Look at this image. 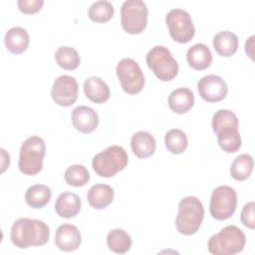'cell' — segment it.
Here are the masks:
<instances>
[{
  "mask_svg": "<svg viewBox=\"0 0 255 255\" xmlns=\"http://www.w3.org/2000/svg\"><path fill=\"white\" fill-rule=\"evenodd\" d=\"M212 44L218 55L230 57L237 51L238 38L233 32L227 30L220 31L213 37Z\"/></svg>",
  "mask_w": 255,
  "mask_h": 255,
  "instance_id": "603a6c76",
  "label": "cell"
},
{
  "mask_svg": "<svg viewBox=\"0 0 255 255\" xmlns=\"http://www.w3.org/2000/svg\"><path fill=\"white\" fill-rule=\"evenodd\" d=\"M1 155H2V168H1V172H4L5 169L7 168L5 161L8 164H10V156H9V154L6 152V150L4 148H1Z\"/></svg>",
  "mask_w": 255,
  "mask_h": 255,
  "instance_id": "836d02e7",
  "label": "cell"
},
{
  "mask_svg": "<svg viewBox=\"0 0 255 255\" xmlns=\"http://www.w3.org/2000/svg\"><path fill=\"white\" fill-rule=\"evenodd\" d=\"M107 244L111 251L118 254H124L130 249L132 241L127 231L116 228L109 232L107 236Z\"/></svg>",
  "mask_w": 255,
  "mask_h": 255,
  "instance_id": "d4e9b609",
  "label": "cell"
},
{
  "mask_svg": "<svg viewBox=\"0 0 255 255\" xmlns=\"http://www.w3.org/2000/svg\"><path fill=\"white\" fill-rule=\"evenodd\" d=\"M145 61L147 67L160 81H171L178 74L177 61L164 46H154L151 48L146 54Z\"/></svg>",
  "mask_w": 255,
  "mask_h": 255,
  "instance_id": "8992f818",
  "label": "cell"
},
{
  "mask_svg": "<svg viewBox=\"0 0 255 255\" xmlns=\"http://www.w3.org/2000/svg\"><path fill=\"white\" fill-rule=\"evenodd\" d=\"M128 162V156L124 147L111 145L93 157L92 165L95 172L102 177H113L122 171Z\"/></svg>",
  "mask_w": 255,
  "mask_h": 255,
  "instance_id": "5b68a950",
  "label": "cell"
},
{
  "mask_svg": "<svg viewBox=\"0 0 255 255\" xmlns=\"http://www.w3.org/2000/svg\"><path fill=\"white\" fill-rule=\"evenodd\" d=\"M52 196V191L45 184H35L30 186L25 194L26 203L32 208L39 209L46 206Z\"/></svg>",
  "mask_w": 255,
  "mask_h": 255,
  "instance_id": "cb8c5ba5",
  "label": "cell"
},
{
  "mask_svg": "<svg viewBox=\"0 0 255 255\" xmlns=\"http://www.w3.org/2000/svg\"><path fill=\"white\" fill-rule=\"evenodd\" d=\"M84 92L86 97L96 104H103L107 102L111 95L110 88L107 83L96 76L89 77L85 80Z\"/></svg>",
  "mask_w": 255,
  "mask_h": 255,
  "instance_id": "2e32d148",
  "label": "cell"
},
{
  "mask_svg": "<svg viewBox=\"0 0 255 255\" xmlns=\"http://www.w3.org/2000/svg\"><path fill=\"white\" fill-rule=\"evenodd\" d=\"M19 10L24 14H34L41 10L44 0H18Z\"/></svg>",
  "mask_w": 255,
  "mask_h": 255,
  "instance_id": "d6a6232c",
  "label": "cell"
},
{
  "mask_svg": "<svg viewBox=\"0 0 255 255\" xmlns=\"http://www.w3.org/2000/svg\"><path fill=\"white\" fill-rule=\"evenodd\" d=\"M219 146L228 153H234L241 147V136L238 131V127H225L218 129L216 132Z\"/></svg>",
  "mask_w": 255,
  "mask_h": 255,
  "instance_id": "7402d4cb",
  "label": "cell"
},
{
  "mask_svg": "<svg viewBox=\"0 0 255 255\" xmlns=\"http://www.w3.org/2000/svg\"><path fill=\"white\" fill-rule=\"evenodd\" d=\"M122 89L129 95L139 93L144 86V76L139 65L130 58L121 60L116 68Z\"/></svg>",
  "mask_w": 255,
  "mask_h": 255,
  "instance_id": "30bf717a",
  "label": "cell"
},
{
  "mask_svg": "<svg viewBox=\"0 0 255 255\" xmlns=\"http://www.w3.org/2000/svg\"><path fill=\"white\" fill-rule=\"evenodd\" d=\"M78 82L74 77L62 75L58 77L51 89L53 101L61 107H70L78 98Z\"/></svg>",
  "mask_w": 255,
  "mask_h": 255,
  "instance_id": "8fae6325",
  "label": "cell"
},
{
  "mask_svg": "<svg viewBox=\"0 0 255 255\" xmlns=\"http://www.w3.org/2000/svg\"><path fill=\"white\" fill-rule=\"evenodd\" d=\"M164 143L168 151L173 154H180L186 149L188 140L183 130L179 128H171L165 133Z\"/></svg>",
  "mask_w": 255,
  "mask_h": 255,
  "instance_id": "83f0119b",
  "label": "cell"
},
{
  "mask_svg": "<svg viewBox=\"0 0 255 255\" xmlns=\"http://www.w3.org/2000/svg\"><path fill=\"white\" fill-rule=\"evenodd\" d=\"M203 217L204 208L201 201L195 196H185L178 203L176 229L180 234L192 235L199 229Z\"/></svg>",
  "mask_w": 255,
  "mask_h": 255,
  "instance_id": "3957f363",
  "label": "cell"
},
{
  "mask_svg": "<svg viewBox=\"0 0 255 255\" xmlns=\"http://www.w3.org/2000/svg\"><path fill=\"white\" fill-rule=\"evenodd\" d=\"M114 15V6L111 2L106 0H100L94 2L89 10L88 16L89 18L97 23H105L112 19Z\"/></svg>",
  "mask_w": 255,
  "mask_h": 255,
  "instance_id": "f1b7e54d",
  "label": "cell"
},
{
  "mask_svg": "<svg viewBox=\"0 0 255 255\" xmlns=\"http://www.w3.org/2000/svg\"><path fill=\"white\" fill-rule=\"evenodd\" d=\"M186 60L192 69L202 71L210 66L212 62V54L205 44L197 43L187 50Z\"/></svg>",
  "mask_w": 255,
  "mask_h": 255,
  "instance_id": "ac0fdd59",
  "label": "cell"
},
{
  "mask_svg": "<svg viewBox=\"0 0 255 255\" xmlns=\"http://www.w3.org/2000/svg\"><path fill=\"white\" fill-rule=\"evenodd\" d=\"M238 127V119L236 115L229 110H219L212 117V129L216 132L224 127Z\"/></svg>",
  "mask_w": 255,
  "mask_h": 255,
  "instance_id": "4dcf8cb0",
  "label": "cell"
},
{
  "mask_svg": "<svg viewBox=\"0 0 255 255\" xmlns=\"http://www.w3.org/2000/svg\"><path fill=\"white\" fill-rule=\"evenodd\" d=\"M194 105V95L187 88H177L168 96V107L176 114L187 113Z\"/></svg>",
  "mask_w": 255,
  "mask_h": 255,
  "instance_id": "44dd1931",
  "label": "cell"
},
{
  "mask_svg": "<svg viewBox=\"0 0 255 255\" xmlns=\"http://www.w3.org/2000/svg\"><path fill=\"white\" fill-rule=\"evenodd\" d=\"M147 6L141 0H127L121 8V24L129 34L141 33L147 24Z\"/></svg>",
  "mask_w": 255,
  "mask_h": 255,
  "instance_id": "52a82bcc",
  "label": "cell"
},
{
  "mask_svg": "<svg viewBox=\"0 0 255 255\" xmlns=\"http://www.w3.org/2000/svg\"><path fill=\"white\" fill-rule=\"evenodd\" d=\"M10 238L12 243L21 249L42 246L50 238V229L44 221L26 217L19 218L11 227Z\"/></svg>",
  "mask_w": 255,
  "mask_h": 255,
  "instance_id": "6da1fadb",
  "label": "cell"
},
{
  "mask_svg": "<svg viewBox=\"0 0 255 255\" xmlns=\"http://www.w3.org/2000/svg\"><path fill=\"white\" fill-rule=\"evenodd\" d=\"M73 126L83 133L94 131L99 125V116L97 112L86 106H79L72 112Z\"/></svg>",
  "mask_w": 255,
  "mask_h": 255,
  "instance_id": "5bb4252c",
  "label": "cell"
},
{
  "mask_svg": "<svg viewBox=\"0 0 255 255\" xmlns=\"http://www.w3.org/2000/svg\"><path fill=\"white\" fill-rule=\"evenodd\" d=\"M245 242L243 231L235 225H228L209 238L207 248L214 255H235L244 249Z\"/></svg>",
  "mask_w": 255,
  "mask_h": 255,
  "instance_id": "7a4b0ae2",
  "label": "cell"
},
{
  "mask_svg": "<svg viewBox=\"0 0 255 255\" xmlns=\"http://www.w3.org/2000/svg\"><path fill=\"white\" fill-rule=\"evenodd\" d=\"M199 96L206 102L216 103L222 101L228 92L225 81L216 75H207L202 77L197 83Z\"/></svg>",
  "mask_w": 255,
  "mask_h": 255,
  "instance_id": "7c38bea8",
  "label": "cell"
},
{
  "mask_svg": "<svg viewBox=\"0 0 255 255\" xmlns=\"http://www.w3.org/2000/svg\"><path fill=\"white\" fill-rule=\"evenodd\" d=\"M155 139L147 131L139 130L133 133L130 138V146L133 153L139 158L151 156L155 151Z\"/></svg>",
  "mask_w": 255,
  "mask_h": 255,
  "instance_id": "d6986e66",
  "label": "cell"
},
{
  "mask_svg": "<svg viewBox=\"0 0 255 255\" xmlns=\"http://www.w3.org/2000/svg\"><path fill=\"white\" fill-rule=\"evenodd\" d=\"M237 207V193L228 185L216 187L210 196L209 210L213 218L225 220L230 218Z\"/></svg>",
  "mask_w": 255,
  "mask_h": 255,
  "instance_id": "ba28073f",
  "label": "cell"
},
{
  "mask_svg": "<svg viewBox=\"0 0 255 255\" xmlns=\"http://www.w3.org/2000/svg\"><path fill=\"white\" fill-rule=\"evenodd\" d=\"M165 23L169 29L170 37L177 43H188L195 34V28L189 13L183 9L175 8L168 11Z\"/></svg>",
  "mask_w": 255,
  "mask_h": 255,
  "instance_id": "9c48e42d",
  "label": "cell"
},
{
  "mask_svg": "<svg viewBox=\"0 0 255 255\" xmlns=\"http://www.w3.org/2000/svg\"><path fill=\"white\" fill-rule=\"evenodd\" d=\"M65 180L69 185L80 187L84 186L90 180V173L83 164H73L65 171Z\"/></svg>",
  "mask_w": 255,
  "mask_h": 255,
  "instance_id": "f546056e",
  "label": "cell"
},
{
  "mask_svg": "<svg viewBox=\"0 0 255 255\" xmlns=\"http://www.w3.org/2000/svg\"><path fill=\"white\" fill-rule=\"evenodd\" d=\"M57 64L64 70H75L81 63L78 52L70 46H62L55 53Z\"/></svg>",
  "mask_w": 255,
  "mask_h": 255,
  "instance_id": "4316f807",
  "label": "cell"
},
{
  "mask_svg": "<svg viewBox=\"0 0 255 255\" xmlns=\"http://www.w3.org/2000/svg\"><path fill=\"white\" fill-rule=\"evenodd\" d=\"M82 242L81 233L75 225L62 224L58 227L55 235V243L57 247L65 252L77 250Z\"/></svg>",
  "mask_w": 255,
  "mask_h": 255,
  "instance_id": "4fadbf2b",
  "label": "cell"
},
{
  "mask_svg": "<svg viewBox=\"0 0 255 255\" xmlns=\"http://www.w3.org/2000/svg\"><path fill=\"white\" fill-rule=\"evenodd\" d=\"M253 158L250 154L243 153L238 155L230 166V174L231 176L238 181H242L247 179L253 170Z\"/></svg>",
  "mask_w": 255,
  "mask_h": 255,
  "instance_id": "484cf974",
  "label": "cell"
},
{
  "mask_svg": "<svg viewBox=\"0 0 255 255\" xmlns=\"http://www.w3.org/2000/svg\"><path fill=\"white\" fill-rule=\"evenodd\" d=\"M254 208H255V203L254 201H250L246 203L240 213V218L241 222L243 223L244 226L254 229L255 228V215H254Z\"/></svg>",
  "mask_w": 255,
  "mask_h": 255,
  "instance_id": "1f68e13d",
  "label": "cell"
},
{
  "mask_svg": "<svg viewBox=\"0 0 255 255\" xmlns=\"http://www.w3.org/2000/svg\"><path fill=\"white\" fill-rule=\"evenodd\" d=\"M114 189L104 183H98L93 185L87 194L89 204L95 209L107 208L114 199Z\"/></svg>",
  "mask_w": 255,
  "mask_h": 255,
  "instance_id": "ffe728a7",
  "label": "cell"
},
{
  "mask_svg": "<svg viewBox=\"0 0 255 255\" xmlns=\"http://www.w3.org/2000/svg\"><path fill=\"white\" fill-rule=\"evenodd\" d=\"M46 143L39 135L28 137L21 145L18 166L26 175H35L42 170Z\"/></svg>",
  "mask_w": 255,
  "mask_h": 255,
  "instance_id": "277c9868",
  "label": "cell"
},
{
  "mask_svg": "<svg viewBox=\"0 0 255 255\" xmlns=\"http://www.w3.org/2000/svg\"><path fill=\"white\" fill-rule=\"evenodd\" d=\"M81 206V198L74 192L61 193L55 202V210L57 214L64 218L75 217L80 212Z\"/></svg>",
  "mask_w": 255,
  "mask_h": 255,
  "instance_id": "e0dca14e",
  "label": "cell"
},
{
  "mask_svg": "<svg viewBox=\"0 0 255 255\" xmlns=\"http://www.w3.org/2000/svg\"><path fill=\"white\" fill-rule=\"evenodd\" d=\"M4 42L7 50L10 53L14 55H19L27 50L30 38L27 30L22 27L16 26L10 28L6 32Z\"/></svg>",
  "mask_w": 255,
  "mask_h": 255,
  "instance_id": "9a60e30c",
  "label": "cell"
}]
</instances>
